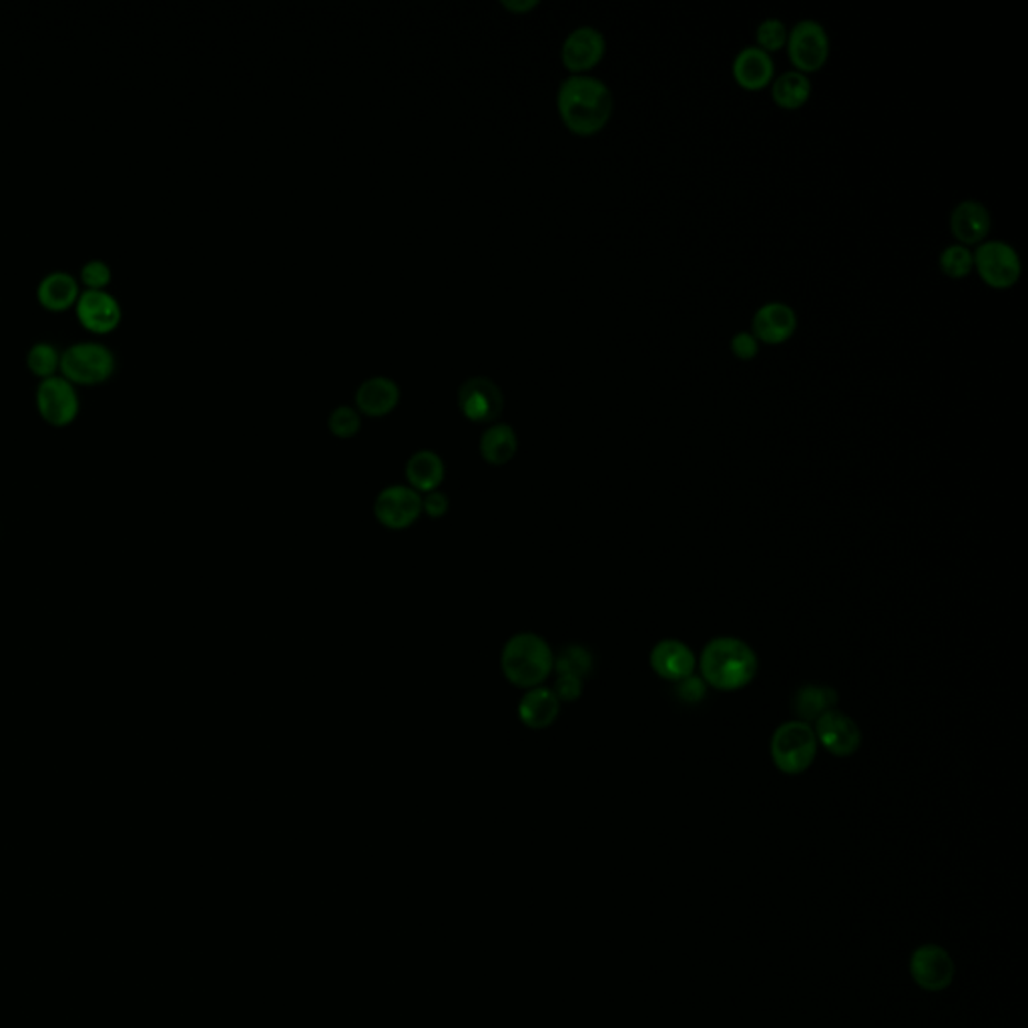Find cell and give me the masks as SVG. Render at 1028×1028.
I'll list each match as a JSON object with an SVG mask.
<instances>
[{
    "label": "cell",
    "instance_id": "obj_1",
    "mask_svg": "<svg viewBox=\"0 0 1028 1028\" xmlns=\"http://www.w3.org/2000/svg\"><path fill=\"white\" fill-rule=\"evenodd\" d=\"M557 109L571 133L593 138L611 121L615 99L605 80L593 75H571L559 85Z\"/></svg>",
    "mask_w": 1028,
    "mask_h": 1028
},
{
    "label": "cell",
    "instance_id": "obj_2",
    "mask_svg": "<svg viewBox=\"0 0 1028 1028\" xmlns=\"http://www.w3.org/2000/svg\"><path fill=\"white\" fill-rule=\"evenodd\" d=\"M757 655L742 639L718 637L701 653L699 667L706 686L720 691H737L750 686L757 675Z\"/></svg>",
    "mask_w": 1028,
    "mask_h": 1028
},
{
    "label": "cell",
    "instance_id": "obj_3",
    "mask_svg": "<svg viewBox=\"0 0 1028 1028\" xmlns=\"http://www.w3.org/2000/svg\"><path fill=\"white\" fill-rule=\"evenodd\" d=\"M555 665V655L549 643L535 633H518L504 645L501 667L513 686L537 687L549 677Z\"/></svg>",
    "mask_w": 1028,
    "mask_h": 1028
},
{
    "label": "cell",
    "instance_id": "obj_4",
    "mask_svg": "<svg viewBox=\"0 0 1028 1028\" xmlns=\"http://www.w3.org/2000/svg\"><path fill=\"white\" fill-rule=\"evenodd\" d=\"M117 370V356L101 340H77L61 352V374L77 386L103 384Z\"/></svg>",
    "mask_w": 1028,
    "mask_h": 1028
},
{
    "label": "cell",
    "instance_id": "obj_5",
    "mask_svg": "<svg viewBox=\"0 0 1028 1028\" xmlns=\"http://www.w3.org/2000/svg\"><path fill=\"white\" fill-rule=\"evenodd\" d=\"M769 754L781 774L798 776L810 769L818 754V740L810 723L800 720L781 723L772 735Z\"/></svg>",
    "mask_w": 1028,
    "mask_h": 1028
},
{
    "label": "cell",
    "instance_id": "obj_6",
    "mask_svg": "<svg viewBox=\"0 0 1028 1028\" xmlns=\"http://www.w3.org/2000/svg\"><path fill=\"white\" fill-rule=\"evenodd\" d=\"M974 272L983 280L984 286L1006 292L1017 286L1022 275V260L1017 248L1005 240H986L972 252Z\"/></svg>",
    "mask_w": 1028,
    "mask_h": 1028
},
{
    "label": "cell",
    "instance_id": "obj_7",
    "mask_svg": "<svg viewBox=\"0 0 1028 1028\" xmlns=\"http://www.w3.org/2000/svg\"><path fill=\"white\" fill-rule=\"evenodd\" d=\"M786 48L794 70L810 77L811 73L822 70L830 58V35L822 23L803 19L789 29Z\"/></svg>",
    "mask_w": 1028,
    "mask_h": 1028
},
{
    "label": "cell",
    "instance_id": "obj_8",
    "mask_svg": "<svg viewBox=\"0 0 1028 1028\" xmlns=\"http://www.w3.org/2000/svg\"><path fill=\"white\" fill-rule=\"evenodd\" d=\"M36 411L41 418L51 426H69L77 420L80 412L79 386L61 372L53 376L41 378L35 390Z\"/></svg>",
    "mask_w": 1028,
    "mask_h": 1028
},
{
    "label": "cell",
    "instance_id": "obj_9",
    "mask_svg": "<svg viewBox=\"0 0 1028 1028\" xmlns=\"http://www.w3.org/2000/svg\"><path fill=\"white\" fill-rule=\"evenodd\" d=\"M605 35L591 24L572 29L560 46V58L572 75H589L605 57Z\"/></svg>",
    "mask_w": 1028,
    "mask_h": 1028
},
{
    "label": "cell",
    "instance_id": "obj_10",
    "mask_svg": "<svg viewBox=\"0 0 1028 1028\" xmlns=\"http://www.w3.org/2000/svg\"><path fill=\"white\" fill-rule=\"evenodd\" d=\"M458 408L472 423H491L503 412V392L491 378L470 376L458 389Z\"/></svg>",
    "mask_w": 1028,
    "mask_h": 1028
},
{
    "label": "cell",
    "instance_id": "obj_11",
    "mask_svg": "<svg viewBox=\"0 0 1028 1028\" xmlns=\"http://www.w3.org/2000/svg\"><path fill=\"white\" fill-rule=\"evenodd\" d=\"M75 314L85 330L109 333L123 320V306L109 289H80Z\"/></svg>",
    "mask_w": 1028,
    "mask_h": 1028
},
{
    "label": "cell",
    "instance_id": "obj_12",
    "mask_svg": "<svg viewBox=\"0 0 1028 1028\" xmlns=\"http://www.w3.org/2000/svg\"><path fill=\"white\" fill-rule=\"evenodd\" d=\"M798 330V314L786 302H767L755 309L752 333L755 340L766 346H781L794 338Z\"/></svg>",
    "mask_w": 1028,
    "mask_h": 1028
},
{
    "label": "cell",
    "instance_id": "obj_13",
    "mask_svg": "<svg viewBox=\"0 0 1028 1028\" xmlns=\"http://www.w3.org/2000/svg\"><path fill=\"white\" fill-rule=\"evenodd\" d=\"M950 233L960 245L976 248L988 240L993 229L991 209L978 199H964L950 211Z\"/></svg>",
    "mask_w": 1028,
    "mask_h": 1028
},
{
    "label": "cell",
    "instance_id": "obj_14",
    "mask_svg": "<svg viewBox=\"0 0 1028 1028\" xmlns=\"http://www.w3.org/2000/svg\"><path fill=\"white\" fill-rule=\"evenodd\" d=\"M813 733L818 743H822L823 750L838 757L856 754L862 745V732L856 721L835 709H830L816 721Z\"/></svg>",
    "mask_w": 1028,
    "mask_h": 1028
},
{
    "label": "cell",
    "instance_id": "obj_15",
    "mask_svg": "<svg viewBox=\"0 0 1028 1028\" xmlns=\"http://www.w3.org/2000/svg\"><path fill=\"white\" fill-rule=\"evenodd\" d=\"M374 513L382 525L401 531L420 516L423 499L411 486H389L378 494Z\"/></svg>",
    "mask_w": 1028,
    "mask_h": 1028
},
{
    "label": "cell",
    "instance_id": "obj_16",
    "mask_svg": "<svg viewBox=\"0 0 1028 1028\" xmlns=\"http://www.w3.org/2000/svg\"><path fill=\"white\" fill-rule=\"evenodd\" d=\"M910 972L920 988L930 991V993H940L949 988L954 978V962L947 950L928 944L912 954Z\"/></svg>",
    "mask_w": 1028,
    "mask_h": 1028
},
{
    "label": "cell",
    "instance_id": "obj_17",
    "mask_svg": "<svg viewBox=\"0 0 1028 1028\" xmlns=\"http://www.w3.org/2000/svg\"><path fill=\"white\" fill-rule=\"evenodd\" d=\"M732 77L743 91H764L776 79V63L762 48L743 46L733 58Z\"/></svg>",
    "mask_w": 1028,
    "mask_h": 1028
},
{
    "label": "cell",
    "instance_id": "obj_18",
    "mask_svg": "<svg viewBox=\"0 0 1028 1028\" xmlns=\"http://www.w3.org/2000/svg\"><path fill=\"white\" fill-rule=\"evenodd\" d=\"M649 661L655 674L674 683L683 681L696 671V655L683 641L665 639L657 643Z\"/></svg>",
    "mask_w": 1028,
    "mask_h": 1028
},
{
    "label": "cell",
    "instance_id": "obj_19",
    "mask_svg": "<svg viewBox=\"0 0 1028 1028\" xmlns=\"http://www.w3.org/2000/svg\"><path fill=\"white\" fill-rule=\"evenodd\" d=\"M79 294V277L67 270H51L36 284V299L48 311L75 308Z\"/></svg>",
    "mask_w": 1028,
    "mask_h": 1028
},
{
    "label": "cell",
    "instance_id": "obj_20",
    "mask_svg": "<svg viewBox=\"0 0 1028 1028\" xmlns=\"http://www.w3.org/2000/svg\"><path fill=\"white\" fill-rule=\"evenodd\" d=\"M401 401V386L390 376H370L356 390V406L368 416H384Z\"/></svg>",
    "mask_w": 1028,
    "mask_h": 1028
},
{
    "label": "cell",
    "instance_id": "obj_21",
    "mask_svg": "<svg viewBox=\"0 0 1028 1028\" xmlns=\"http://www.w3.org/2000/svg\"><path fill=\"white\" fill-rule=\"evenodd\" d=\"M560 701L553 693V689L545 687H533L526 693L521 706H518V715L526 728L531 730H545L549 728L553 721L559 715Z\"/></svg>",
    "mask_w": 1028,
    "mask_h": 1028
},
{
    "label": "cell",
    "instance_id": "obj_22",
    "mask_svg": "<svg viewBox=\"0 0 1028 1028\" xmlns=\"http://www.w3.org/2000/svg\"><path fill=\"white\" fill-rule=\"evenodd\" d=\"M769 87L772 101L784 111H798L803 105H808L813 89L810 77L798 70L781 73Z\"/></svg>",
    "mask_w": 1028,
    "mask_h": 1028
},
{
    "label": "cell",
    "instance_id": "obj_23",
    "mask_svg": "<svg viewBox=\"0 0 1028 1028\" xmlns=\"http://www.w3.org/2000/svg\"><path fill=\"white\" fill-rule=\"evenodd\" d=\"M406 479L414 491H436L445 479V462L433 450H418L406 462Z\"/></svg>",
    "mask_w": 1028,
    "mask_h": 1028
},
{
    "label": "cell",
    "instance_id": "obj_24",
    "mask_svg": "<svg viewBox=\"0 0 1028 1028\" xmlns=\"http://www.w3.org/2000/svg\"><path fill=\"white\" fill-rule=\"evenodd\" d=\"M838 703V691L828 686H818V683H808L800 687L796 698H794V713L800 718L803 723L818 721L823 713L835 708Z\"/></svg>",
    "mask_w": 1028,
    "mask_h": 1028
},
{
    "label": "cell",
    "instance_id": "obj_25",
    "mask_svg": "<svg viewBox=\"0 0 1028 1028\" xmlns=\"http://www.w3.org/2000/svg\"><path fill=\"white\" fill-rule=\"evenodd\" d=\"M516 435L511 424H492L480 438V455L491 464H504L516 452Z\"/></svg>",
    "mask_w": 1028,
    "mask_h": 1028
},
{
    "label": "cell",
    "instance_id": "obj_26",
    "mask_svg": "<svg viewBox=\"0 0 1028 1028\" xmlns=\"http://www.w3.org/2000/svg\"><path fill=\"white\" fill-rule=\"evenodd\" d=\"M61 348L51 340H36L26 350V368L31 374L48 378L61 372Z\"/></svg>",
    "mask_w": 1028,
    "mask_h": 1028
},
{
    "label": "cell",
    "instance_id": "obj_27",
    "mask_svg": "<svg viewBox=\"0 0 1028 1028\" xmlns=\"http://www.w3.org/2000/svg\"><path fill=\"white\" fill-rule=\"evenodd\" d=\"M938 267L950 280H964L974 272V258L971 248L950 243L938 255Z\"/></svg>",
    "mask_w": 1028,
    "mask_h": 1028
},
{
    "label": "cell",
    "instance_id": "obj_28",
    "mask_svg": "<svg viewBox=\"0 0 1028 1028\" xmlns=\"http://www.w3.org/2000/svg\"><path fill=\"white\" fill-rule=\"evenodd\" d=\"M593 667V653L589 652L583 645L565 647L555 657V665H553V669L557 671V675H572V677H579V679H583V677L591 674Z\"/></svg>",
    "mask_w": 1028,
    "mask_h": 1028
},
{
    "label": "cell",
    "instance_id": "obj_29",
    "mask_svg": "<svg viewBox=\"0 0 1028 1028\" xmlns=\"http://www.w3.org/2000/svg\"><path fill=\"white\" fill-rule=\"evenodd\" d=\"M788 33V24L784 23L781 19H766V21L757 24V29H755V46L762 48L767 55H774V53H779L781 48H786Z\"/></svg>",
    "mask_w": 1028,
    "mask_h": 1028
},
{
    "label": "cell",
    "instance_id": "obj_30",
    "mask_svg": "<svg viewBox=\"0 0 1028 1028\" xmlns=\"http://www.w3.org/2000/svg\"><path fill=\"white\" fill-rule=\"evenodd\" d=\"M77 277L85 289H107L113 280V267L101 258H89L80 265Z\"/></svg>",
    "mask_w": 1028,
    "mask_h": 1028
},
{
    "label": "cell",
    "instance_id": "obj_31",
    "mask_svg": "<svg viewBox=\"0 0 1028 1028\" xmlns=\"http://www.w3.org/2000/svg\"><path fill=\"white\" fill-rule=\"evenodd\" d=\"M360 412L352 408V406H338L333 408V412L330 414V420H328V426H330L331 433L340 438H350L354 436L358 430H360Z\"/></svg>",
    "mask_w": 1028,
    "mask_h": 1028
},
{
    "label": "cell",
    "instance_id": "obj_32",
    "mask_svg": "<svg viewBox=\"0 0 1028 1028\" xmlns=\"http://www.w3.org/2000/svg\"><path fill=\"white\" fill-rule=\"evenodd\" d=\"M759 346L762 343L755 340L754 333L750 330L737 331L733 333L732 340H730V350H732L733 358L740 360V362H752L759 354Z\"/></svg>",
    "mask_w": 1028,
    "mask_h": 1028
},
{
    "label": "cell",
    "instance_id": "obj_33",
    "mask_svg": "<svg viewBox=\"0 0 1028 1028\" xmlns=\"http://www.w3.org/2000/svg\"><path fill=\"white\" fill-rule=\"evenodd\" d=\"M675 691H677V698L681 699L683 703H687V706H696V703H701L703 698H706L708 686H706V681H703L701 677L691 675V677H687L683 681H679L677 687H675Z\"/></svg>",
    "mask_w": 1028,
    "mask_h": 1028
},
{
    "label": "cell",
    "instance_id": "obj_34",
    "mask_svg": "<svg viewBox=\"0 0 1028 1028\" xmlns=\"http://www.w3.org/2000/svg\"><path fill=\"white\" fill-rule=\"evenodd\" d=\"M553 693L557 696L559 701H569V703L577 701L583 693V679L572 677V675H559Z\"/></svg>",
    "mask_w": 1028,
    "mask_h": 1028
},
{
    "label": "cell",
    "instance_id": "obj_35",
    "mask_svg": "<svg viewBox=\"0 0 1028 1028\" xmlns=\"http://www.w3.org/2000/svg\"><path fill=\"white\" fill-rule=\"evenodd\" d=\"M423 508L430 516H442V514L448 511V499L442 492L433 491L426 494V499L423 501Z\"/></svg>",
    "mask_w": 1028,
    "mask_h": 1028
},
{
    "label": "cell",
    "instance_id": "obj_36",
    "mask_svg": "<svg viewBox=\"0 0 1028 1028\" xmlns=\"http://www.w3.org/2000/svg\"><path fill=\"white\" fill-rule=\"evenodd\" d=\"M504 7L513 9V11H526V9H533L537 4V0H526V2H516V0H504Z\"/></svg>",
    "mask_w": 1028,
    "mask_h": 1028
}]
</instances>
